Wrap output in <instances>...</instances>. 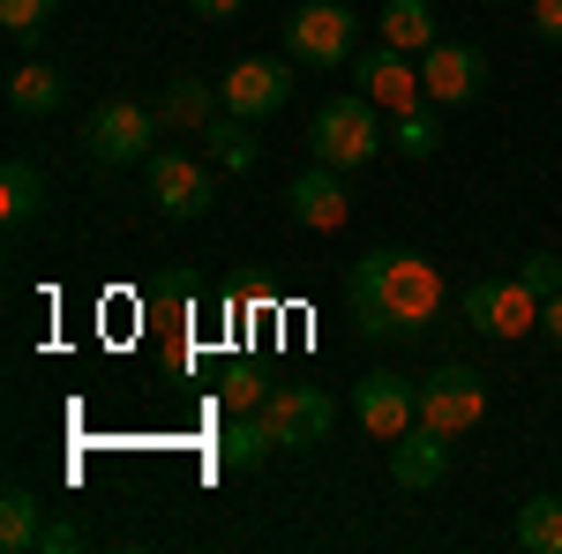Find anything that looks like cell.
I'll return each mask as SVG.
<instances>
[{"instance_id": "8992f818", "label": "cell", "mask_w": 562, "mask_h": 554, "mask_svg": "<svg viewBox=\"0 0 562 554\" xmlns=\"http://www.w3.org/2000/svg\"><path fill=\"white\" fill-rule=\"evenodd\" d=\"M262 427H270L278 450H307V442H323L338 427V397L315 383H278L262 397Z\"/></svg>"}, {"instance_id": "e0dca14e", "label": "cell", "mask_w": 562, "mask_h": 554, "mask_svg": "<svg viewBox=\"0 0 562 554\" xmlns=\"http://www.w3.org/2000/svg\"><path fill=\"white\" fill-rule=\"evenodd\" d=\"M203 158L225 172H256L262 143H256V121H233V113H217L211 128H203Z\"/></svg>"}, {"instance_id": "ba28073f", "label": "cell", "mask_w": 562, "mask_h": 554, "mask_svg": "<svg viewBox=\"0 0 562 554\" xmlns=\"http://www.w3.org/2000/svg\"><path fill=\"white\" fill-rule=\"evenodd\" d=\"M465 323L480 338H525V330H540V293H525V278H473Z\"/></svg>"}, {"instance_id": "3957f363", "label": "cell", "mask_w": 562, "mask_h": 554, "mask_svg": "<svg viewBox=\"0 0 562 554\" xmlns=\"http://www.w3.org/2000/svg\"><path fill=\"white\" fill-rule=\"evenodd\" d=\"M285 60L293 68H315V76H338L360 60V15L346 0H307L285 15Z\"/></svg>"}, {"instance_id": "4fadbf2b", "label": "cell", "mask_w": 562, "mask_h": 554, "mask_svg": "<svg viewBox=\"0 0 562 554\" xmlns=\"http://www.w3.org/2000/svg\"><path fill=\"white\" fill-rule=\"evenodd\" d=\"M285 217H293V225H307V233H346V217H352L346 172H330V166L293 172V180H285Z\"/></svg>"}, {"instance_id": "5b68a950", "label": "cell", "mask_w": 562, "mask_h": 554, "mask_svg": "<svg viewBox=\"0 0 562 554\" xmlns=\"http://www.w3.org/2000/svg\"><path fill=\"white\" fill-rule=\"evenodd\" d=\"M143 172H150V203L173 217V225H188V217H203L217 203L211 158H188V150H150V158H143Z\"/></svg>"}, {"instance_id": "484cf974", "label": "cell", "mask_w": 562, "mask_h": 554, "mask_svg": "<svg viewBox=\"0 0 562 554\" xmlns=\"http://www.w3.org/2000/svg\"><path fill=\"white\" fill-rule=\"evenodd\" d=\"M53 8L60 0H0V23H8V38H38V23Z\"/></svg>"}, {"instance_id": "6da1fadb", "label": "cell", "mask_w": 562, "mask_h": 554, "mask_svg": "<svg viewBox=\"0 0 562 554\" xmlns=\"http://www.w3.org/2000/svg\"><path fill=\"white\" fill-rule=\"evenodd\" d=\"M346 307L368 338H420L442 307V270L420 248H368L346 278Z\"/></svg>"}, {"instance_id": "d6986e66", "label": "cell", "mask_w": 562, "mask_h": 554, "mask_svg": "<svg viewBox=\"0 0 562 554\" xmlns=\"http://www.w3.org/2000/svg\"><path fill=\"white\" fill-rule=\"evenodd\" d=\"M270 427H262V412H240V420L217 434V465L225 472H256V465H270Z\"/></svg>"}, {"instance_id": "5bb4252c", "label": "cell", "mask_w": 562, "mask_h": 554, "mask_svg": "<svg viewBox=\"0 0 562 554\" xmlns=\"http://www.w3.org/2000/svg\"><path fill=\"white\" fill-rule=\"evenodd\" d=\"M390 479L405 487V495H428L450 479V434H435V427H405L397 442H390Z\"/></svg>"}, {"instance_id": "cb8c5ba5", "label": "cell", "mask_w": 562, "mask_h": 554, "mask_svg": "<svg viewBox=\"0 0 562 554\" xmlns=\"http://www.w3.org/2000/svg\"><path fill=\"white\" fill-rule=\"evenodd\" d=\"M217 397H225L233 412H262V397H270V383H262V375L248 368V360H233V368H225V383H217Z\"/></svg>"}, {"instance_id": "83f0119b", "label": "cell", "mask_w": 562, "mask_h": 554, "mask_svg": "<svg viewBox=\"0 0 562 554\" xmlns=\"http://www.w3.org/2000/svg\"><path fill=\"white\" fill-rule=\"evenodd\" d=\"M525 8H532V31L548 45H562V0H525Z\"/></svg>"}, {"instance_id": "9c48e42d", "label": "cell", "mask_w": 562, "mask_h": 554, "mask_svg": "<svg viewBox=\"0 0 562 554\" xmlns=\"http://www.w3.org/2000/svg\"><path fill=\"white\" fill-rule=\"evenodd\" d=\"M225 113L233 121H270V113H285V98H293V76H285V60H270V53H248V60H233L225 68Z\"/></svg>"}, {"instance_id": "30bf717a", "label": "cell", "mask_w": 562, "mask_h": 554, "mask_svg": "<svg viewBox=\"0 0 562 554\" xmlns=\"http://www.w3.org/2000/svg\"><path fill=\"white\" fill-rule=\"evenodd\" d=\"M352 420L368 427L375 442H397L405 427H420V383H405V375L375 368L368 383L352 389Z\"/></svg>"}, {"instance_id": "7402d4cb", "label": "cell", "mask_w": 562, "mask_h": 554, "mask_svg": "<svg viewBox=\"0 0 562 554\" xmlns=\"http://www.w3.org/2000/svg\"><path fill=\"white\" fill-rule=\"evenodd\" d=\"M518 547L562 554V495H525L518 502Z\"/></svg>"}, {"instance_id": "44dd1931", "label": "cell", "mask_w": 562, "mask_h": 554, "mask_svg": "<svg viewBox=\"0 0 562 554\" xmlns=\"http://www.w3.org/2000/svg\"><path fill=\"white\" fill-rule=\"evenodd\" d=\"M60 68H45V60H23V68H15V76H8V105H15V113H23V121H38V113H53V105H60Z\"/></svg>"}, {"instance_id": "2e32d148", "label": "cell", "mask_w": 562, "mask_h": 554, "mask_svg": "<svg viewBox=\"0 0 562 554\" xmlns=\"http://www.w3.org/2000/svg\"><path fill=\"white\" fill-rule=\"evenodd\" d=\"M375 31H383V45L413 53V60H420V53L442 38V31H435V8H428V0H383V23H375Z\"/></svg>"}, {"instance_id": "4316f807", "label": "cell", "mask_w": 562, "mask_h": 554, "mask_svg": "<svg viewBox=\"0 0 562 554\" xmlns=\"http://www.w3.org/2000/svg\"><path fill=\"white\" fill-rule=\"evenodd\" d=\"M45 554H76V547H90V532L76 524V517H45V540H38Z\"/></svg>"}, {"instance_id": "f546056e", "label": "cell", "mask_w": 562, "mask_h": 554, "mask_svg": "<svg viewBox=\"0 0 562 554\" xmlns=\"http://www.w3.org/2000/svg\"><path fill=\"white\" fill-rule=\"evenodd\" d=\"M540 338H555V344H562V293H555V299H540Z\"/></svg>"}, {"instance_id": "277c9868", "label": "cell", "mask_w": 562, "mask_h": 554, "mask_svg": "<svg viewBox=\"0 0 562 554\" xmlns=\"http://www.w3.org/2000/svg\"><path fill=\"white\" fill-rule=\"evenodd\" d=\"M158 105H143V98H105L98 113L83 121V150L98 166H143L150 158V143H158Z\"/></svg>"}, {"instance_id": "ac0fdd59", "label": "cell", "mask_w": 562, "mask_h": 554, "mask_svg": "<svg viewBox=\"0 0 562 554\" xmlns=\"http://www.w3.org/2000/svg\"><path fill=\"white\" fill-rule=\"evenodd\" d=\"M38 540H45V502L31 495V487H8V495H0V547L31 554Z\"/></svg>"}, {"instance_id": "603a6c76", "label": "cell", "mask_w": 562, "mask_h": 554, "mask_svg": "<svg viewBox=\"0 0 562 554\" xmlns=\"http://www.w3.org/2000/svg\"><path fill=\"white\" fill-rule=\"evenodd\" d=\"M390 150H405V158H435V150H442V121H435L428 105H420V113H390Z\"/></svg>"}, {"instance_id": "8fae6325", "label": "cell", "mask_w": 562, "mask_h": 554, "mask_svg": "<svg viewBox=\"0 0 562 554\" xmlns=\"http://www.w3.org/2000/svg\"><path fill=\"white\" fill-rule=\"evenodd\" d=\"M352 83L368 90L383 113H420V98H428V83H420V60H413V53H397V45L360 53V60H352Z\"/></svg>"}, {"instance_id": "f1b7e54d", "label": "cell", "mask_w": 562, "mask_h": 554, "mask_svg": "<svg viewBox=\"0 0 562 554\" xmlns=\"http://www.w3.org/2000/svg\"><path fill=\"white\" fill-rule=\"evenodd\" d=\"M188 8H195V15H203V23H233V15H240V8H248V0H188Z\"/></svg>"}, {"instance_id": "d4e9b609", "label": "cell", "mask_w": 562, "mask_h": 554, "mask_svg": "<svg viewBox=\"0 0 562 554\" xmlns=\"http://www.w3.org/2000/svg\"><path fill=\"white\" fill-rule=\"evenodd\" d=\"M518 278H525V293L555 299V293H562V256H555V248H532V256L518 262Z\"/></svg>"}, {"instance_id": "ffe728a7", "label": "cell", "mask_w": 562, "mask_h": 554, "mask_svg": "<svg viewBox=\"0 0 562 554\" xmlns=\"http://www.w3.org/2000/svg\"><path fill=\"white\" fill-rule=\"evenodd\" d=\"M38 211H45V172L31 166V158H8V166H0V217H8V225H31Z\"/></svg>"}, {"instance_id": "7a4b0ae2", "label": "cell", "mask_w": 562, "mask_h": 554, "mask_svg": "<svg viewBox=\"0 0 562 554\" xmlns=\"http://www.w3.org/2000/svg\"><path fill=\"white\" fill-rule=\"evenodd\" d=\"M383 143H390L383 105H375L368 90L323 98V105H315V121H307V150H315V166H330V172H360Z\"/></svg>"}, {"instance_id": "9a60e30c", "label": "cell", "mask_w": 562, "mask_h": 554, "mask_svg": "<svg viewBox=\"0 0 562 554\" xmlns=\"http://www.w3.org/2000/svg\"><path fill=\"white\" fill-rule=\"evenodd\" d=\"M217 105H225V98H217V83H203V76H173V83L158 90V121H166V128H188V135L211 128Z\"/></svg>"}, {"instance_id": "7c38bea8", "label": "cell", "mask_w": 562, "mask_h": 554, "mask_svg": "<svg viewBox=\"0 0 562 554\" xmlns=\"http://www.w3.org/2000/svg\"><path fill=\"white\" fill-rule=\"evenodd\" d=\"M420 83H428V105H473L480 90H487V60H480V45L435 38L420 53Z\"/></svg>"}, {"instance_id": "52a82bcc", "label": "cell", "mask_w": 562, "mask_h": 554, "mask_svg": "<svg viewBox=\"0 0 562 554\" xmlns=\"http://www.w3.org/2000/svg\"><path fill=\"white\" fill-rule=\"evenodd\" d=\"M487 420V383H480L473 368H435L428 383H420V427H435V434H473V427Z\"/></svg>"}]
</instances>
